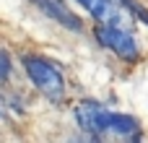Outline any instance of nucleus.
Returning a JSON list of instances; mask_svg holds the SVG:
<instances>
[{"instance_id": "f257e3e1", "label": "nucleus", "mask_w": 148, "mask_h": 143, "mask_svg": "<svg viewBox=\"0 0 148 143\" xmlns=\"http://www.w3.org/2000/svg\"><path fill=\"white\" fill-rule=\"evenodd\" d=\"M75 122L91 141H140L143 128L133 115L112 112L99 102H81L75 107Z\"/></svg>"}, {"instance_id": "f03ea898", "label": "nucleus", "mask_w": 148, "mask_h": 143, "mask_svg": "<svg viewBox=\"0 0 148 143\" xmlns=\"http://www.w3.org/2000/svg\"><path fill=\"white\" fill-rule=\"evenodd\" d=\"M21 65L29 76V81L49 99V102H62L65 99V78H62V70L42 57V55H23L21 57Z\"/></svg>"}, {"instance_id": "7ed1b4c3", "label": "nucleus", "mask_w": 148, "mask_h": 143, "mask_svg": "<svg viewBox=\"0 0 148 143\" xmlns=\"http://www.w3.org/2000/svg\"><path fill=\"white\" fill-rule=\"evenodd\" d=\"M94 34H96V42L104 50H112L117 57H122L127 63H135L140 57V44H138V39L133 36V31L127 26H120V23H99L94 29Z\"/></svg>"}, {"instance_id": "20e7f679", "label": "nucleus", "mask_w": 148, "mask_h": 143, "mask_svg": "<svg viewBox=\"0 0 148 143\" xmlns=\"http://www.w3.org/2000/svg\"><path fill=\"white\" fill-rule=\"evenodd\" d=\"M75 3H81L96 18V23H120V26H127L130 8L122 0H75Z\"/></svg>"}, {"instance_id": "39448f33", "label": "nucleus", "mask_w": 148, "mask_h": 143, "mask_svg": "<svg viewBox=\"0 0 148 143\" xmlns=\"http://www.w3.org/2000/svg\"><path fill=\"white\" fill-rule=\"evenodd\" d=\"M31 3H36V8H39L42 13H47L52 21H57L62 29H70V31H81V29H83L81 18H78L62 0H31Z\"/></svg>"}, {"instance_id": "423d86ee", "label": "nucleus", "mask_w": 148, "mask_h": 143, "mask_svg": "<svg viewBox=\"0 0 148 143\" xmlns=\"http://www.w3.org/2000/svg\"><path fill=\"white\" fill-rule=\"evenodd\" d=\"M8 78H10V57L8 52H3V83H8Z\"/></svg>"}]
</instances>
